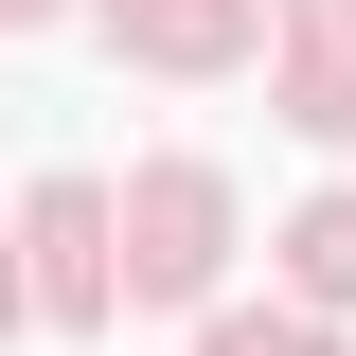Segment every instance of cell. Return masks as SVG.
<instances>
[{"label": "cell", "instance_id": "1", "mask_svg": "<svg viewBox=\"0 0 356 356\" xmlns=\"http://www.w3.org/2000/svg\"><path fill=\"white\" fill-rule=\"evenodd\" d=\"M214 232H232L214 161H161V178L125 196V285H161V303H196V285H214Z\"/></svg>", "mask_w": 356, "mask_h": 356}, {"label": "cell", "instance_id": "2", "mask_svg": "<svg viewBox=\"0 0 356 356\" xmlns=\"http://www.w3.org/2000/svg\"><path fill=\"white\" fill-rule=\"evenodd\" d=\"M18 250H36V303L54 321H107V178H36Z\"/></svg>", "mask_w": 356, "mask_h": 356}, {"label": "cell", "instance_id": "3", "mask_svg": "<svg viewBox=\"0 0 356 356\" xmlns=\"http://www.w3.org/2000/svg\"><path fill=\"white\" fill-rule=\"evenodd\" d=\"M285 285H303V303H356V196H321V214L285 232Z\"/></svg>", "mask_w": 356, "mask_h": 356}, {"label": "cell", "instance_id": "4", "mask_svg": "<svg viewBox=\"0 0 356 356\" xmlns=\"http://www.w3.org/2000/svg\"><path fill=\"white\" fill-rule=\"evenodd\" d=\"M214 356H321V321H214Z\"/></svg>", "mask_w": 356, "mask_h": 356}, {"label": "cell", "instance_id": "5", "mask_svg": "<svg viewBox=\"0 0 356 356\" xmlns=\"http://www.w3.org/2000/svg\"><path fill=\"white\" fill-rule=\"evenodd\" d=\"M18 18H54V0H0V36H18Z\"/></svg>", "mask_w": 356, "mask_h": 356}, {"label": "cell", "instance_id": "6", "mask_svg": "<svg viewBox=\"0 0 356 356\" xmlns=\"http://www.w3.org/2000/svg\"><path fill=\"white\" fill-rule=\"evenodd\" d=\"M0 321H18V267H0Z\"/></svg>", "mask_w": 356, "mask_h": 356}]
</instances>
